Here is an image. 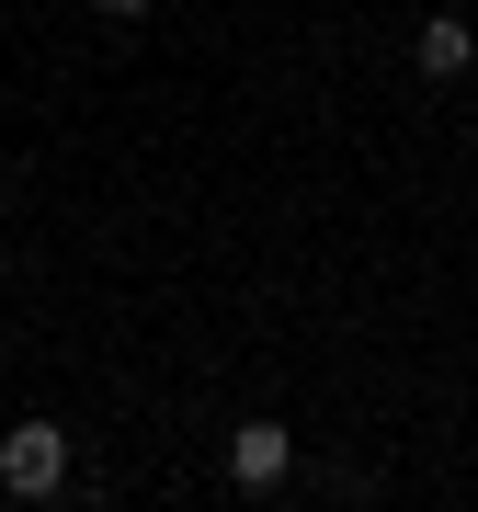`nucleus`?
Masks as SVG:
<instances>
[{"mask_svg":"<svg viewBox=\"0 0 478 512\" xmlns=\"http://www.w3.org/2000/svg\"><path fill=\"white\" fill-rule=\"evenodd\" d=\"M103 12H114V23H137V12H148V0H103Z\"/></svg>","mask_w":478,"mask_h":512,"instance_id":"20e7f679","label":"nucleus"},{"mask_svg":"<svg viewBox=\"0 0 478 512\" xmlns=\"http://www.w3.org/2000/svg\"><path fill=\"white\" fill-rule=\"evenodd\" d=\"M456 69H478V46H467L456 12H433V23H422V80H456Z\"/></svg>","mask_w":478,"mask_h":512,"instance_id":"7ed1b4c3","label":"nucleus"},{"mask_svg":"<svg viewBox=\"0 0 478 512\" xmlns=\"http://www.w3.org/2000/svg\"><path fill=\"white\" fill-rule=\"evenodd\" d=\"M0 490L12 501H57L69 490V433H57V421H12V433H0Z\"/></svg>","mask_w":478,"mask_h":512,"instance_id":"f257e3e1","label":"nucleus"},{"mask_svg":"<svg viewBox=\"0 0 478 512\" xmlns=\"http://www.w3.org/2000/svg\"><path fill=\"white\" fill-rule=\"evenodd\" d=\"M285 467H296L285 421H239V433H228V478H239V490H285Z\"/></svg>","mask_w":478,"mask_h":512,"instance_id":"f03ea898","label":"nucleus"}]
</instances>
